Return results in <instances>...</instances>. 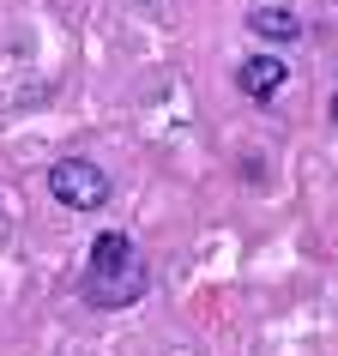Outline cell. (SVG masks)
<instances>
[{"label": "cell", "instance_id": "cell-4", "mask_svg": "<svg viewBox=\"0 0 338 356\" xmlns=\"http://www.w3.org/2000/svg\"><path fill=\"white\" fill-rule=\"evenodd\" d=\"M248 31H254L260 42H278V49H284V42H302L308 24H302L290 6H248Z\"/></svg>", "mask_w": 338, "mask_h": 356}, {"label": "cell", "instance_id": "cell-5", "mask_svg": "<svg viewBox=\"0 0 338 356\" xmlns=\"http://www.w3.org/2000/svg\"><path fill=\"white\" fill-rule=\"evenodd\" d=\"M332 127H338V91H332Z\"/></svg>", "mask_w": 338, "mask_h": 356}, {"label": "cell", "instance_id": "cell-3", "mask_svg": "<svg viewBox=\"0 0 338 356\" xmlns=\"http://www.w3.org/2000/svg\"><path fill=\"white\" fill-rule=\"evenodd\" d=\"M284 85H290V67H284L278 55H248V60H236V91H242L248 103H272Z\"/></svg>", "mask_w": 338, "mask_h": 356}, {"label": "cell", "instance_id": "cell-1", "mask_svg": "<svg viewBox=\"0 0 338 356\" xmlns=\"http://www.w3.org/2000/svg\"><path fill=\"white\" fill-rule=\"evenodd\" d=\"M145 254L133 248V236H121V229H103L91 242V254H85V278H79V296L91 302V308H103V314H115V308H133V302L145 296Z\"/></svg>", "mask_w": 338, "mask_h": 356}, {"label": "cell", "instance_id": "cell-2", "mask_svg": "<svg viewBox=\"0 0 338 356\" xmlns=\"http://www.w3.org/2000/svg\"><path fill=\"white\" fill-rule=\"evenodd\" d=\"M49 193H55L67 211H103L109 206V169L91 163V157H61L55 169H49Z\"/></svg>", "mask_w": 338, "mask_h": 356}]
</instances>
